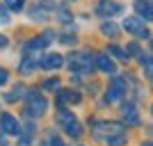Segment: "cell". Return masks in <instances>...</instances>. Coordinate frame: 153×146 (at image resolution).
I'll return each instance as SVG.
<instances>
[{
	"mask_svg": "<svg viewBox=\"0 0 153 146\" xmlns=\"http://www.w3.org/2000/svg\"><path fill=\"white\" fill-rule=\"evenodd\" d=\"M69 69L76 71V73H89L94 69V59H91L89 53H76L69 57Z\"/></svg>",
	"mask_w": 153,
	"mask_h": 146,
	"instance_id": "1",
	"label": "cell"
},
{
	"mask_svg": "<svg viewBox=\"0 0 153 146\" xmlns=\"http://www.w3.org/2000/svg\"><path fill=\"white\" fill-rule=\"evenodd\" d=\"M46 110H48V101H46L39 91H32V94L27 96V114L30 116H41V114H46Z\"/></svg>",
	"mask_w": 153,
	"mask_h": 146,
	"instance_id": "2",
	"label": "cell"
},
{
	"mask_svg": "<svg viewBox=\"0 0 153 146\" xmlns=\"http://www.w3.org/2000/svg\"><path fill=\"white\" fill-rule=\"evenodd\" d=\"M57 119H59V123H62V126H64V130H66V133H69V135H73V137H80V135H82V130H80V126H78L76 116L71 114L69 110H62Z\"/></svg>",
	"mask_w": 153,
	"mask_h": 146,
	"instance_id": "3",
	"label": "cell"
},
{
	"mask_svg": "<svg viewBox=\"0 0 153 146\" xmlns=\"http://www.w3.org/2000/svg\"><path fill=\"white\" fill-rule=\"evenodd\" d=\"M123 27H126V32H130V34H135V37H149V30L144 27V21L137 19V16L126 19L123 21Z\"/></svg>",
	"mask_w": 153,
	"mask_h": 146,
	"instance_id": "4",
	"label": "cell"
},
{
	"mask_svg": "<svg viewBox=\"0 0 153 146\" xmlns=\"http://www.w3.org/2000/svg\"><path fill=\"white\" fill-rule=\"evenodd\" d=\"M53 9H55V5L48 2V0H44V2H39V5H34L30 9V16H32V21H46L51 16Z\"/></svg>",
	"mask_w": 153,
	"mask_h": 146,
	"instance_id": "5",
	"label": "cell"
},
{
	"mask_svg": "<svg viewBox=\"0 0 153 146\" xmlns=\"http://www.w3.org/2000/svg\"><path fill=\"white\" fill-rule=\"evenodd\" d=\"M96 12L101 14V16H114V14H121L123 7L119 5V2H112V0H101L98 2V7H96Z\"/></svg>",
	"mask_w": 153,
	"mask_h": 146,
	"instance_id": "6",
	"label": "cell"
},
{
	"mask_svg": "<svg viewBox=\"0 0 153 146\" xmlns=\"http://www.w3.org/2000/svg\"><path fill=\"white\" fill-rule=\"evenodd\" d=\"M0 128H2V133H7V135H19L21 133L19 121L14 119L12 114H2L0 116Z\"/></svg>",
	"mask_w": 153,
	"mask_h": 146,
	"instance_id": "7",
	"label": "cell"
},
{
	"mask_svg": "<svg viewBox=\"0 0 153 146\" xmlns=\"http://www.w3.org/2000/svg\"><path fill=\"white\" fill-rule=\"evenodd\" d=\"M123 89H126V80H123V78H114V80H112V84H110V89H108V96H105V98H108V103L117 101V98L123 94Z\"/></svg>",
	"mask_w": 153,
	"mask_h": 146,
	"instance_id": "8",
	"label": "cell"
},
{
	"mask_svg": "<svg viewBox=\"0 0 153 146\" xmlns=\"http://www.w3.org/2000/svg\"><path fill=\"white\" fill-rule=\"evenodd\" d=\"M135 9H137V19L142 21H151L153 16V9H151V0H135Z\"/></svg>",
	"mask_w": 153,
	"mask_h": 146,
	"instance_id": "9",
	"label": "cell"
},
{
	"mask_svg": "<svg viewBox=\"0 0 153 146\" xmlns=\"http://www.w3.org/2000/svg\"><path fill=\"white\" fill-rule=\"evenodd\" d=\"M64 64V59H62V55H57V53H48V55H44V57H41V66H44V69H59V66H62Z\"/></svg>",
	"mask_w": 153,
	"mask_h": 146,
	"instance_id": "10",
	"label": "cell"
},
{
	"mask_svg": "<svg viewBox=\"0 0 153 146\" xmlns=\"http://www.w3.org/2000/svg\"><path fill=\"white\" fill-rule=\"evenodd\" d=\"M121 114H123V119H126V123H137L140 121V114H137V107H135L133 103H126L121 107Z\"/></svg>",
	"mask_w": 153,
	"mask_h": 146,
	"instance_id": "11",
	"label": "cell"
},
{
	"mask_svg": "<svg viewBox=\"0 0 153 146\" xmlns=\"http://www.w3.org/2000/svg\"><path fill=\"white\" fill-rule=\"evenodd\" d=\"M96 66L101 71H105V73H117L114 71V64H112V59L105 57V55H96Z\"/></svg>",
	"mask_w": 153,
	"mask_h": 146,
	"instance_id": "12",
	"label": "cell"
},
{
	"mask_svg": "<svg viewBox=\"0 0 153 146\" xmlns=\"http://www.w3.org/2000/svg\"><path fill=\"white\" fill-rule=\"evenodd\" d=\"M64 101L78 103V101H80V96H78V94H73V91H59V105H62Z\"/></svg>",
	"mask_w": 153,
	"mask_h": 146,
	"instance_id": "13",
	"label": "cell"
},
{
	"mask_svg": "<svg viewBox=\"0 0 153 146\" xmlns=\"http://www.w3.org/2000/svg\"><path fill=\"white\" fill-rule=\"evenodd\" d=\"M34 66H37V59H34V55H27L25 62L21 64V71H23V73H27V71H32Z\"/></svg>",
	"mask_w": 153,
	"mask_h": 146,
	"instance_id": "14",
	"label": "cell"
},
{
	"mask_svg": "<svg viewBox=\"0 0 153 146\" xmlns=\"http://www.w3.org/2000/svg\"><path fill=\"white\" fill-rule=\"evenodd\" d=\"M23 96V84H16V87L7 94V101H16V98H21Z\"/></svg>",
	"mask_w": 153,
	"mask_h": 146,
	"instance_id": "15",
	"label": "cell"
},
{
	"mask_svg": "<svg viewBox=\"0 0 153 146\" xmlns=\"http://www.w3.org/2000/svg\"><path fill=\"white\" fill-rule=\"evenodd\" d=\"M110 53H114V57H119V59H126L128 57V53L123 50V48H119V46H110Z\"/></svg>",
	"mask_w": 153,
	"mask_h": 146,
	"instance_id": "16",
	"label": "cell"
},
{
	"mask_svg": "<svg viewBox=\"0 0 153 146\" xmlns=\"http://www.w3.org/2000/svg\"><path fill=\"white\" fill-rule=\"evenodd\" d=\"M7 7H9L12 12H21V9H23V0H7Z\"/></svg>",
	"mask_w": 153,
	"mask_h": 146,
	"instance_id": "17",
	"label": "cell"
},
{
	"mask_svg": "<svg viewBox=\"0 0 153 146\" xmlns=\"http://www.w3.org/2000/svg\"><path fill=\"white\" fill-rule=\"evenodd\" d=\"M103 32L110 34V37H114V34H117V27L112 25V23H105V25H103Z\"/></svg>",
	"mask_w": 153,
	"mask_h": 146,
	"instance_id": "18",
	"label": "cell"
},
{
	"mask_svg": "<svg viewBox=\"0 0 153 146\" xmlns=\"http://www.w3.org/2000/svg\"><path fill=\"white\" fill-rule=\"evenodd\" d=\"M44 87H46V89H57V87H59V80H55V78H53V80H46Z\"/></svg>",
	"mask_w": 153,
	"mask_h": 146,
	"instance_id": "19",
	"label": "cell"
},
{
	"mask_svg": "<svg viewBox=\"0 0 153 146\" xmlns=\"http://www.w3.org/2000/svg\"><path fill=\"white\" fill-rule=\"evenodd\" d=\"M59 21H64V23H66V21H71V14H69V12H59Z\"/></svg>",
	"mask_w": 153,
	"mask_h": 146,
	"instance_id": "20",
	"label": "cell"
},
{
	"mask_svg": "<svg viewBox=\"0 0 153 146\" xmlns=\"http://www.w3.org/2000/svg\"><path fill=\"white\" fill-rule=\"evenodd\" d=\"M5 82H7V71L0 69V84H5Z\"/></svg>",
	"mask_w": 153,
	"mask_h": 146,
	"instance_id": "21",
	"label": "cell"
},
{
	"mask_svg": "<svg viewBox=\"0 0 153 146\" xmlns=\"http://www.w3.org/2000/svg\"><path fill=\"white\" fill-rule=\"evenodd\" d=\"M7 21H9V19H7V12H5V9H0V23H7Z\"/></svg>",
	"mask_w": 153,
	"mask_h": 146,
	"instance_id": "22",
	"label": "cell"
},
{
	"mask_svg": "<svg viewBox=\"0 0 153 146\" xmlns=\"http://www.w3.org/2000/svg\"><path fill=\"white\" fill-rule=\"evenodd\" d=\"M62 41H64V44H73V41H76V39H73V37H69V34H66V37H64Z\"/></svg>",
	"mask_w": 153,
	"mask_h": 146,
	"instance_id": "23",
	"label": "cell"
},
{
	"mask_svg": "<svg viewBox=\"0 0 153 146\" xmlns=\"http://www.w3.org/2000/svg\"><path fill=\"white\" fill-rule=\"evenodd\" d=\"M7 46V39H5V34H0V48H5Z\"/></svg>",
	"mask_w": 153,
	"mask_h": 146,
	"instance_id": "24",
	"label": "cell"
}]
</instances>
